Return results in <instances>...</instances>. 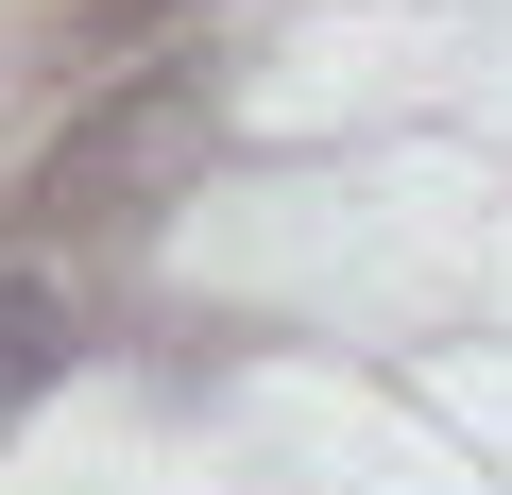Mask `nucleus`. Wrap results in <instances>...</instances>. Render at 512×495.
<instances>
[{
  "mask_svg": "<svg viewBox=\"0 0 512 495\" xmlns=\"http://www.w3.org/2000/svg\"><path fill=\"white\" fill-rule=\"evenodd\" d=\"M205 120V69H137L120 103H86L69 137H52V171H35V205H103V188H137V171H171V137Z\"/></svg>",
  "mask_w": 512,
  "mask_h": 495,
  "instance_id": "nucleus-1",
  "label": "nucleus"
},
{
  "mask_svg": "<svg viewBox=\"0 0 512 495\" xmlns=\"http://www.w3.org/2000/svg\"><path fill=\"white\" fill-rule=\"evenodd\" d=\"M52 359H69V291L52 274H0V393H35Z\"/></svg>",
  "mask_w": 512,
  "mask_h": 495,
  "instance_id": "nucleus-2",
  "label": "nucleus"
}]
</instances>
